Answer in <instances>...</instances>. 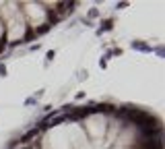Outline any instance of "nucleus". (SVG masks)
Returning a JSON list of instances; mask_svg holds the SVG:
<instances>
[{
	"instance_id": "nucleus-1",
	"label": "nucleus",
	"mask_w": 165,
	"mask_h": 149,
	"mask_svg": "<svg viewBox=\"0 0 165 149\" xmlns=\"http://www.w3.org/2000/svg\"><path fill=\"white\" fill-rule=\"evenodd\" d=\"M6 149H165L155 110L122 102L62 106L10 141Z\"/></svg>"
},
{
	"instance_id": "nucleus-2",
	"label": "nucleus",
	"mask_w": 165,
	"mask_h": 149,
	"mask_svg": "<svg viewBox=\"0 0 165 149\" xmlns=\"http://www.w3.org/2000/svg\"><path fill=\"white\" fill-rule=\"evenodd\" d=\"M75 8L76 2H0V54L44 37Z\"/></svg>"
}]
</instances>
